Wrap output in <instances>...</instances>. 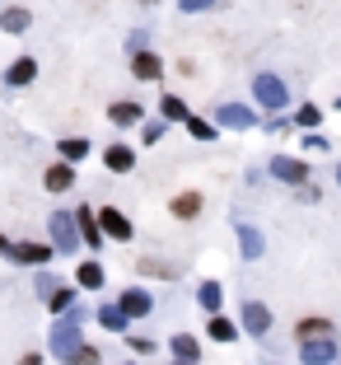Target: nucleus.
Returning <instances> with one entry per match:
<instances>
[{
  "mask_svg": "<svg viewBox=\"0 0 341 365\" xmlns=\"http://www.w3.org/2000/svg\"><path fill=\"white\" fill-rule=\"evenodd\" d=\"M85 304H70L65 314H56V323H52V337H47V346H52V356L56 361H65V356L75 351V346L85 342Z\"/></svg>",
  "mask_w": 341,
  "mask_h": 365,
  "instance_id": "nucleus-1",
  "label": "nucleus"
},
{
  "mask_svg": "<svg viewBox=\"0 0 341 365\" xmlns=\"http://www.w3.org/2000/svg\"><path fill=\"white\" fill-rule=\"evenodd\" d=\"M299 361H304V365H332V361H337V337H332V333L299 337Z\"/></svg>",
  "mask_w": 341,
  "mask_h": 365,
  "instance_id": "nucleus-2",
  "label": "nucleus"
},
{
  "mask_svg": "<svg viewBox=\"0 0 341 365\" xmlns=\"http://www.w3.org/2000/svg\"><path fill=\"white\" fill-rule=\"evenodd\" d=\"M253 94H257V103L267 108V113H280V108L290 103V89H285V80H280V76H257L253 80Z\"/></svg>",
  "mask_w": 341,
  "mask_h": 365,
  "instance_id": "nucleus-3",
  "label": "nucleus"
},
{
  "mask_svg": "<svg viewBox=\"0 0 341 365\" xmlns=\"http://www.w3.org/2000/svg\"><path fill=\"white\" fill-rule=\"evenodd\" d=\"M47 225H52V248H56V253H75V248H80V230H75L70 211H52Z\"/></svg>",
  "mask_w": 341,
  "mask_h": 365,
  "instance_id": "nucleus-4",
  "label": "nucleus"
},
{
  "mask_svg": "<svg viewBox=\"0 0 341 365\" xmlns=\"http://www.w3.org/2000/svg\"><path fill=\"white\" fill-rule=\"evenodd\" d=\"M271 178H280V182H290V187H304V182H309V164L304 160H295V155H271Z\"/></svg>",
  "mask_w": 341,
  "mask_h": 365,
  "instance_id": "nucleus-5",
  "label": "nucleus"
},
{
  "mask_svg": "<svg viewBox=\"0 0 341 365\" xmlns=\"http://www.w3.org/2000/svg\"><path fill=\"white\" fill-rule=\"evenodd\" d=\"M94 215H98V230H103V239H117V244H127V239L136 235V230H131V220L117 211V206H98Z\"/></svg>",
  "mask_w": 341,
  "mask_h": 365,
  "instance_id": "nucleus-6",
  "label": "nucleus"
},
{
  "mask_svg": "<svg viewBox=\"0 0 341 365\" xmlns=\"http://www.w3.org/2000/svg\"><path fill=\"white\" fill-rule=\"evenodd\" d=\"M117 309H122V319H127V323H136V319H145V314L154 309V300H149V290L127 286V290H122V300H117Z\"/></svg>",
  "mask_w": 341,
  "mask_h": 365,
  "instance_id": "nucleus-7",
  "label": "nucleus"
},
{
  "mask_svg": "<svg viewBox=\"0 0 341 365\" xmlns=\"http://www.w3.org/2000/svg\"><path fill=\"white\" fill-rule=\"evenodd\" d=\"M253 108H248V103H220V108H215V127H229V131H248V127H253Z\"/></svg>",
  "mask_w": 341,
  "mask_h": 365,
  "instance_id": "nucleus-8",
  "label": "nucleus"
},
{
  "mask_svg": "<svg viewBox=\"0 0 341 365\" xmlns=\"http://www.w3.org/2000/svg\"><path fill=\"white\" fill-rule=\"evenodd\" d=\"M38 80V56H14L10 66H5V89H23Z\"/></svg>",
  "mask_w": 341,
  "mask_h": 365,
  "instance_id": "nucleus-9",
  "label": "nucleus"
},
{
  "mask_svg": "<svg viewBox=\"0 0 341 365\" xmlns=\"http://www.w3.org/2000/svg\"><path fill=\"white\" fill-rule=\"evenodd\" d=\"M243 333L248 337H267L271 333V309L262 300H248L243 304Z\"/></svg>",
  "mask_w": 341,
  "mask_h": 365,
  "instance_id": "nucleus-10",
  "label": "nucleus"
},
{
  "mask_svg": "<svg viewBox=\"0 0 341 365\" xmlns=\"http://www.w3.org/2000/svg\"><path fill=\"white\" fill-rule=\"evenodd\" d=\"M234 235H238V253H243L248 262H257L262 253H267V235L257 225H234Z\"/></svg>",
  "mask_w": 341,
  "mask_h": 365,
  "instance_id": "nucleus-11",
  "label": "nucleus"
},
{
  "mask_svg": "<svg viewBox=\"0 0 341 365\" xmlns=\"http://www.w3.org/2000/svg\"><path fill=\"white\" fill-rule=\"evenodd\" d=\"M56 248L47 244H10V262H23V267H47Z\"/></svg>",
  "mask_w": 341,
  "mask_h": 365,
  "instance_id": "nucleus-12",
  "label": "nucleus"
},
{
  "mask_svg": "<svg viewBox=\"0 0 341 365\" xmlns=\"http://www.w3.org/2000/svg\"><path fill=\"white\" fill-rule=\"evenodd\" d=\"M43 182H47V192H70V187H75V164L70 160H56L52 169L43 173Z\"/></svg>",
  "mask_w": 341,
  "mask_h": 365,
  "instance_id": "nucleus-13",
  "label": "nucleus"
},
{
  "mask_svg": "<svg viewBox=\"0 0 341 365\" xmlns=\"http://www.w3.org/2000/svg\"><path fill=\"white\" fill-rule=\"evenodd\" d=\"M75 230H80V239H85V248H98V244H103V230H98V215L89 211V206H80V211H75Z\"/></svg>",
  "mask_w": 341,
  "mask_h": 365,
  "instance_id": "nucleus-14",
  "label": "nucleus"
},
{
  "mask_svg": "<svg viewBox=\"0 0 341 365\" xmlns=\"http://www.w3.org/2000/svg\"><path fill=\"white\" fill-rule=\"evenodd\" d=\"M131 76L149 85V80H159V76H164V61H159L154 52H136V56H131Z\"/></svg>",
  "mask_w": 341,
  "mask_h": 365,
  "instance_id": "nucleus-15",
  "label": "nucleus"
},
{
  "mask_svg": "<svg viewBox=\"0 0 341 365\" xmlns=\"http://www.w3.org/2000/svg\"><path fill=\"white\" fill-rule=\"evenodd\" d=\"M103 164H107V173H131L136 169V150H127V145H107Z\"/></svg>",
  "mask_w": 341,
  "mask_h": 365,
  "instance_id": "nucleus-16",
  "label": "nucleus"
},
{
  "mask_svg": "<svg viewBox=\"0 0 341 365\" xmlns=\"http://www.w3.org/2000/svg\"><path fill=\"white\" fill-rule=\"evenodd\" d=\"M0 29L19 38V33H28V29H33V14L23 10V5H10V10H0Z\"/></svg>",
  "mask_w": 341,
  "mask_h": 365,
  "instance_id": "nucleus-17",
  "label": "nucleus"
},
{
  "mask_svg": "<svg viewBox=\"0 0 341 365\" xmlns=\"http://www.w3.org/2000/svg\"><path fill=\"white\" fill-rule=\"evenodd\" d=\"M201 192H178V197H173V202H169V211L173 215H178V220H196V215H201Z\"/></svg>",
  "mask_w": 341,
  "mask_h": 365,
  "instance_id": "nucleus-18",
  "label": "nucleus"
},
{
  "mask_svg": "<svg viewBox=\"0 0 341 365\" xmlns=\"http://www.w3.org/2000/svg\"><path fill=\"white\" fill-rule=\"evenodd\" d=\"M75 286L98 290V286H103V267H98L94 258H80V262H75Z\"/></svg>",
  "mask_w": 341,
  "mask_h": 365,
  "instance_id": "nucleus-19",
  "label": "nucleus"
},
{
  "mask_svg": "<svg viewBox=\"0 0 341 365\" xmlns=\"http://www.w3.org/2000/svg\"><path fill=\"white\" fill-rule=\"evenodd\" d=\"M61 160H70V164H85L89 160V136H61Z\"/></svg>",
  "mask_w": 341,
  "mask_h": 365,
  "instance_id": "nucleus-20",
  "label": "nucleus"
},
{
  "mask_svg": "<svg viewBox=\"0 0 341 365\" xmlns=\"http://www.w3.org/2000/svg\"><path fill=\"white\" fill-rule=\"evenodd\" d=\"M206 337H211V342H234V337H238V323H229L224 314H211V323H206Z\"/></svg>",
  "mask_w": 341,
  "mask_h": 365,
  "instance_id": "nucleus-21",
  "label": "nucleus"
},
{
  "mask_svg": "<svg viewBox=\"0 0 341 365\" xmlns=\"http://www.w3.org/2000/svg\"><path fill=\"white\" fill-rule=\"evenodd\" d=\"M107 122H112V127H136L140 122V103H131V98L127 103H112L107 108Z\"/></svg>",
  "mask_w": 341,
  "mask_h": 365,
  "instance_id": "nucleus-22",
  "label": "nucleus"
},
{
  "mask_svg": "<svg viewBox=\"0 0 341 365\" xmlns=\"http://www.w3.org/2000/svg\"><path fill=\"white\" fill-rule=\"evenodd\" d=\"M94 323H98V328H107V333H127V319H122L117 304H98Z\"/></svg>",
  "mask_w": 341,
  "mask_h": 365,
  "instance_id": "nucleus-23",
  "label": "nucleus"
},
{
  "mask_svg": "<svg viewBox=\"0 0 341 365\" xmlns=\"http://www.w3.org/2000/svg\"><path fill=\"white\" fill-rule=\"evenodd\" d=\"M47 314H65V309H70V304H75V286H61V281H56V286H52V295H47Z\"/></svg>",
  "mask_w": 341,
  "mask_h": 365,
  "instance_id": "nucleus-24",
  "label": "nucleus"
},
{
  "mask_svg": "<svg viewBox=\"0 0 341 365\" xmlns=\"http://www.w3.org/2000/svg\"><path fill=\"white\" fill-rule=\"evenodd\" d=\"M220 300H224L220 281H201V290H196V304H201L206 314H220Z\"/></svg>",
  "mask_w": 341,
  "mask_h": 365,
  "instance_id": "nucleus-25",
  "label": "nucleus"
},
{
  "mask_svg": "<svg viewBox=\"0 0 341 365\" xmlns=\"http://www.w3.org/2000/svg\"><path fill=\"white\" fill-rule=\"evenodd\" d=\"M169 351H173V356H187V361H201V342H196L192 333H178V337H169Z\"/></svg>",
  "mask_w": 341,
  "mask_h": 365,
  "instance_id": "nucleus-26",
  "label": "nucleus"
},
{
  "mask_svg": "<svg viewBox=\"0 0 341 365\" xmlns=\"http://www.w3.org/2000/svg\"><path fill=\"white\" fill-rule=\"evenodd\" d=\"M182 127H187V136H196V140H215V136H220V131H215L206 118H196V113H187V118H182Z\"/></svg>",
  "mask_w": 341,
  "mask_h": 365,
  "instance_id": "nucleus-27",
  "label": "nucleus"
},
{
  "mask_svg": "<svg viewBox=\"0 0 341 365\" xmlns=\"http://www.w3.org/2000/svg\"><path fill=\"white\" fill-rule=\"evenodd\" d=\"M159 118H164V122H182V118H187V103H182L178 94L159 98Z\"/></svg>",
  "mask_w": 341,
  "mask_h": 365,
  "instance_id": "nucleus-28",
  "label": "nucleus"
},
{
  "mask_svg": "<svg viewBox=\"0 0 341 365\" xmlns=\"http://www.w3.org/2000/svg\"><path fill=\"white\" fill-rule=\"evenodd\" d=\"M103 356H98V346H89V342H80L70 356H65V365H98Z\"/></svg>",
  "mask_w": 341,
  "mask_h": 365,
  "instance_id": "nucleus-29",
  "label": "nucleus"
},
{
  "mask_svg": "<svg viewBox=\"0 0 341 365\" xmlns=\"http://www.w3.org/2000/svg\"><path fill=\"white\" fill-rule=\"evenodd\" d=\"M164 136H169V122H164V118H154V122H145V127H140V140H145V145H159Z\"/></svg>",
  "mask_w": 341,
  "mask_h": 365,
  "instance_id": "nucleus-30",
  "label": "nucleus"
},
{
  "mask_svg": "<svg viewBox=\"0 0 341 365\" xmlns=\"http://www.w3.org/2000/svg\"><path fill=\"white\" fill-rule=\"evenodd\" d=\"M295 122H299V127H304V131H313V127H318V122H322V108L304 103V108H299V113H295Z\"/></svg>",
  "mask_w": 341,
  "mask_h": 365,
  "instance_id": "nucleus-31",
  "label": "nucleus"
},
{
  "mask_svg": "<svg viewBox=\"0 0 341 365\" xmlns=\"http://www.w3.org/2000/svg\"><path fill=\"white\" fill-rule=\"evenodd\" d=\"M318 333H332V323H327V319H304V323L295 328V337H318Z\"/></svg>",
  "mask_w": 341,
  "mask_h": 365,
  "instance_id": "nucleus-32",
  "label": "nucleus"
},
{
  "mask_svg": "<svg viewBox=\"0 0 341 365\" xmlns=\"http://www.w3.org/2000/svg\"><path fill=\"white\" fill-rule=\"evenodd\" d=\"M33 286H38V300H47V295H52V286H56V277H52V272H38V281H33Z\"/></svg>",
  "mask_w": 341,
  "mask_h": 365,
  "instance_id": "nucleus-33",
  "label": "nucleus"
},
{
  "mask_svg": "<svg viewBox=\"0 0 341 365\" xmlns=\"http://www.w3.org/2000/svg\"><path fill=\"white\" fill-rule=\"evenodd\" d=\"M215 0H178V10L182 14H201V10H211Z\"/></svg>",
  "mask_w": 341,
  "mask_h": 365,
  "instance_id": "nucleus-34",
  "label": "nucleus"
},
{
  "mask_svg": "<svg viewBox=\"0 0 341 365\" xmlns=\"http://www.w3.org/2000/svg\"><path fill=\"white\" fill-rule=\"evenodd\" d=\"M131 351L149 356V351H159V342H149V337H131Z\"/></svg>",
  "mask_w": 341,
  "mask_h": 365,
  "instance_id": "nucleus-35",
  "label": "nucleus"
},
{
  "mask_svg": "<svg viewBox=\"0 0 341 365\" xmlns=\"http://www.w3.org/2000/svg\"><path fill=\"white\" fill-rule=\"evenodd\" d=\"M19 365H43V356H38V351H28V356H23Z\"/></svg>",
  "mask_w": 341,
  "mask_h": 365,
  "instance_id": "nucleus-36",
  "label": "nucleus"
},
{
  "mask_svg": "<svg viewBox=\"0 0 341 365\" xmlns=\"http://www.w3.org/2000/svg\"><path fill=\"white\" fill-rule=\"evenodd\" d=\"M5 253H10V239H5V235H0V258H5Z\"/></svg>",
  "mask_w": 341,
  "mask_h": 365,
  "instance_id": "nucleus-37",
  "label": "nucleus"
},
{
  "mask_svg": "<svg viewBox=\"0 0 341 365\" xmlns=\"http://www.w3.org/2000/svg\"><path fill=\"white\" fill-rule=\"evenodd\" d=\"M173 365H201V361H187V356H178V361H173Z\"/></svg>",
  "mask_w": 341,
  "mask_h": 365,
  "instance_id": "nucleus-38",
  "label": "nucleus"
},
{
  "mask_svg": "<svg viewBox=\"0 0 341 365\" xmlns=\"http://www.w3.org/2000/svg\"><path fill=\"white\" fill-rule=\"evenodd\" d=\"M337 187H341V164H337Z\"/></svg>",
  "mask_w": 341,
  "mask_h": 365,
  "instance_id": "nucleus-39",
  "label": "nucleus"
},
{
  "mask_svg": "<svg viewBox=\"0 0 341 365\" xmlns=\"http://www.w3.org/2000/svg\"><path fill=\"white\" fill-rule=\"evenodd\" d=\"M122 365H136V361H122Z\"/></svg>",
  "mask_w": 341,
  "mask_h": 365,
  "instance_id": "nucleus-40",
  "label": "nucleus"
},
{
  "mask_svg": "<svg viewBox=\"0 0 341 365\" xmlns=\"http://www.w3.org/2000/svg\"><path fill=\"white\" fill-rule=\"evenodd\" d=\"M337 108H341V98H337Z\"/></svg>",
  "mask_w": 341,
  "mask_h": 365,
  "instance_id": "nucleus-41",
  "label": "nucleus"
}]
</instances>
